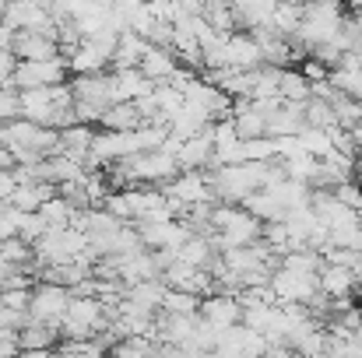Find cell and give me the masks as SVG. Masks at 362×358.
Here are the masks:
<instances>
[{
	"instance_id": "cell-11",
	"label": "cell",
	"mask_w": 362,
	"mask_h": 358,
	"mask_svg": "<svg viewBox=\"0 0 362 358\" xmlns=\"http://www.w3.org/2000/svg\"><path fill=\"white\" fill-rule=\"evenodd\" d=\"M306 130V102H274L267 113V137H299Z\"/></svg>"
},
{
	"instance_id": "cell-7",
	"label": "cell",
	"mask_w": 362,
	"mask_h": 358,
	"mask_svg": "<svg viewBox=\"0 0 362 358\" xmlns=\"http://www.w3.org/2000/svg\"><path fill=\"white\" fill-rule=\"evenodd\" d=\"M162 190H165V197L176 204L180 215L190 211V208H201V204H215V190H211L208 172H194V169H187V172H180L176 179H169Z\"/></svg>"
},
{
	"instance_id": "cell-5",
	"label": "cell",
	"mask_w": 362,
	"mask_h": 358,
	"mask_svg": "<svg viewBox=\"0 0 362 358\" xmlns=\"http://www.w3.org/2000/svg\"><path fill=\"white\" fill-rule=\"evenodd\" d=\"M67 56H53V60H18L11 81L18 92H28V88H53V85H67Z\"/></svg>"
},
{
	"instance_id": "cell-17",
	"label": "cell",
	"mask_w": 362,
	"mask_h": 358,
	"mask_svg": "<svg viewBox=\"0 0 362 358\" xmlns=\"http://www.w3.org/2000/svg\"><path fill=\"white\" fill-rule=\"evenodd\" d=\"M176 71H180L176 53H173V49H162V46H151V49L144 53V60H141V74L151 78L155 85H165Z\"/></svg>"
},
{
	"instance_id": "cell-33",
	"label": "cell",
	"mask_w": 362,
	"mask_h": 358,
	"mask_svg": "<svg viewBox=\"0 0 362 358\" xmlns=\"http://www.w3.org/2000/svg\"><path fill=\"white\" fill-rule=\"evenodd\" d=\"M0 144H4V130H0Z\"/></svg>"
},
{
	"instance_id": "cell-27",
	"label": "cell",
	"mask_w": 362,
	"mask_h": 358,
	"mask_svg": "<svg viewBox=\"0 0 362 358\" xmlns=\"http://www.w3.org/2000/svg\"><path fill=\"white\" fill-rule=\"evenodd\" d=\"M14 190H18V176H14V169H0V201H11Z\"/></svg>"
},
{
	"instance_id": "cell-32",
	"label": "cell",
	"mask_w": 362,
	"mask_h": 358,
	"mask_svg": "<svg viewBox=\"0 0 362 358\" xmlns=\"http://www.w3.org/2000/svg\"><path fill=\"white\" fill-rule=\"evenodd\" d=\"M4 7H7V0H0V18H4Z\"/></svg>"
},
{
	"instance_id": "cell-16",
	"label": "cell",
	"mask_w": 362,
	"mask_h": 358,
	"mask_svg": "<svg viewBox=\"0 0 362 358\" xmlns=\"http://www.w3.org/2000/svg\"><path fill=\"white\" fill-rule=\"evenodd\" d=\"M92 144H95V130L88 123H74V126H64L60 130V148L57 155H67L74 162H81L88 169V158H92Z\"/></svg>"
},
{
	"instance_id": "cell-10",
	"label": "cell",
	"mask_w": 362,
	"mask_h": 358,
	"mask_svg": "<svg viewBox=\"0 0 362 358\" xmlns=\"http://www.w3.org/2000/svg\"><path fill=\"white\" fill-rule=\"evenodd\" d=\"M317 285H320V295L331 299V302H345L356 288H359V270L356 267H341V263H327L320 267L317 274Z\"/></svg>"
},
{
	"instance_id": "cell-8",
	"label": "cell",
	"mask_w": 362,
	"mask_h": 358,
	"mask_svg": "<svg viewBox=\"0 0 362 358\" xmlns=\"http://www.w3.org/2000/svg\"><path fill=\"white\" fill-rule=\"evenodd\" d=\"M137 232H141V242L148 246V249H155V253H176L183 242L190 236H197L183 218H165V222H144V225H137Z\"/></svg>"
},
{
	"instance_id": "cell-34",
	"label": "cell",
	"mask_w": 362,
	"mask_h": 358,
	"mask_svg": "<svg viewBox=\"0 0 362 358\" xmlns=\"http://www.w3.org/2000/svg\"><path fill=\"white\" fill-rule=\"evenodd\" d=\"M0 330H4V327H0Z\"/></svg>"
},
{
	"instance_id": "cell-9",
	"label": "cell",
	"mask_w": 362,
	"mask_h": 358,
	"mask_svg": "<svg viewBox=\"0 0 362 358\" xmlns=\"http://www.w3.org/2000/svg\"><path fill=\"white\" fill-rule=\"evenodd\" d=\"M204 323H211V327H218V330H229V327H236L243 323V302L236 292H211V295H204L201 299V313H197Z\"/></svg>"
},
{
	"instance_id": "cell-31",
	"label": "cell",
	"mask_w": 362,
	"mask_h": 358,
	"mask_svg": "<svg viewBox=\"0 0 362 358\" xmlns=\"http://www.w3.org/2000/svg\"><path fill=\"white\" fill-rule=\"evenodd\" d=\"M352 141H356V151L362 155V123L359 126H352Z\"/></svg>"
},
{
	"instance_id": "cell-15",
	"label": "cell",
	"mask_w": 362,
	"mask_h": 358,
	"mask_svg": "<svg viewBox=\"0 0 362 358\" xmlns=\"http://www.w3.org/2000/svg\"><path fill=\"white\" fill-rule=\"evenodd\" d=\"M113 78V92H117V102H141L148 95H155V81L141 74V67H123V71H110Z\"/></svg>"
},
{
	"instance_id": "cell-25",
	"label": "cell",
	"mask_w": 362,
	"mask_h": 358,
	"mask_svg": "<svg viewBox=\"0 0 362 358\" xmlns=\"http://www.w3.org/2000/svg\"><path fill=\"white\" fill-rule=\"evenodd\" d=\"M11 119H21V95H18V88H4L0 92V126L11 123Z\"/></svg>"
},
{
	"instance_id": "cell-28",
	"label": "cell",
	"mask_w": 362,
	"mask_h": 358,
	"mask_svg": "<svg viewBox=\"0 0 362 358\" xmlns=\"http://www.w3.org/2000/svg\"><path fill=\"white\" fill-rule=\"evenodd\" d=\"M14 67H18L14 53L11 49H0V74H14Z\"/></svg>"
},
{
	"instance_id": "cell-23",
	"label": "cell",
	"mask_w": 362,
	"mask_h": 358,
	"mask_svg": "<svg viewBox=\"0 0 362 358\" xmlns=\"http://www.w3.org/2000/svg\"><path fill=\"white\" fill-rule=\"evenodd\" d=\"M201 299H204V295H197V292L169 288L162 309H165V313H180V316H197V313H201Z\"/></svg>"
},
{
	"instance_id": "cell-26",
	"label": "cell",
	"mask_w": 362,
	"mask_h": 358,
	"mask_svg": "<svg viewBox=\"0 0 362 358\" xmlns=\"http://www.w3.org/2000/svg\"><path fill=\"white\" fill-rule=\"evenodd\" d=\"M303 78H306L310 85H320V81H327V78H331V67H324L320 60H313V56H310V60L303 64Z\"/></svg>"
},
{
	"instance_id": "cell-13",
	"label": "cell",
	"mask_w": 362,
	"mask_h": 358,
	"mask_svg": "<svg viewBox=\"0 0 362 358\" xmlns=\"http://www.w3.org/2000/svg\"><path fill=\"white\" fill-rule=\"evenodd\" d=\"M71 71L81 78V74H106V67H113V49L95 42V39H85L71 56H67Z\"/></svg>"
},
{
	"instance_id": "cell-2",
	"label": "cell",
	"mask_w": 362,
	"mask_h": 358,
	"mask_svg": "<svg viewBox=\"0 0 362 358\" xmlns=\"http://www.w3.org/2000/svg\"><path fill=\"white\" fill-rule=\"evenodd\" d=\"M71 92H74L78 123H88V126L99 123L110 106H117V92H113V78L110 74H81V78H74Z\"/></svg>"
},
{
	"instance_id": "cell-4",
	"label": "cell",
	"mask_w": 362,
	"mask_h": 358,
	"mask_svg": "<svg viewBox=\"0 0 362 358\" xmlns=\"http://www.w3.org/2000/svg\"><path fill=\"white\" fill-rule=\"evenodd\" d=\"M204 67H208V71H211V67H226V71H257V67H264L260 42H257L250 32H233V35H226L222 49H218Z\"/></svg>"
},
{
	"instance_id": "cell-6",
	"label": "cell",
	"mask_w": 362,
	"mask_h": 358,
	"mask_svg": "<svg viewBox=\"0 0 362 358\" xmlns=\"http://www.w3.org/2000/svg\"><path fill=\"white\" fill-rule=\"evenodd\" d=\"M71 299H74L71 288L53 285V281H42V285L32 288L28 316H32L35 323H46V327H57V330H60V323H64V316H67V309H71Z\"/></svg>"
},
{
	"instance_id": "cell-19",
	"label": "cell",
	"mask_w": 362,
	"mask_h": 358,
	"mask_svg": "<svg viewBox=\"0 0 362 358\" xmlns=\"http://www.w3.org/2000/svg\"><path fill=\"white\" fill-rule=\"evenodd\" d=\"M57 341H60V330H57V327H46V323H35V320L18 330L21 352H49Z\"/></svg>"
},
{
	"instance_id": "cell-14",
	"label": "cell",
	"mask_w": 362,
	"mask_h": 358,
	"mask_svg": "<svg viewBox=\"0 0 362 358\" xmlns=\"http://www.w3.org/2000/svg\"><path fill=\"white\" fill-rule=\"evenodd\" d=\"M176 158H180V169H183V172H187V169H194V172H211V169H215V141H211V126H208L204 133L183 141V148H180Z\"/></svg>"
},
{
	"instance_id": "cell-12",
	"label": "cell",
	"mask_w": 362,
	"mask_h": 358,
	"mask_svg": "<svg viewBox=\"0 0 362 358\" xmlns=\"http://www.w3.org/2000/svg\"><path fill=\"white\" fill-rule=\"evenodd\" d=\"M11 53H14V60H53V56H64L60 42L53 35H46V32H14Z\"/></svg>"
},
{
	"instance_id": "cell-1",
	"label": "cell",
	"mask_w": 362,
	"mask_h": 358,
	"mask_svg": "<svg viewBox=\"0 0 362 358\" xmlns=\"http://www.w3.org/2000/svg\"><path fill=\"white\" fill-rule=\"evenodd\" d=\"M211 232L218 249H236V246H253L264 239V222L253 218L246 208L236 204H215L211 208Z\"/></svg>"
},
{
	"instance_id": "cell-30",
	"label": "cell",
	"mask_w": 362,
	"mask_h": 358,
	"mask_svg": "<svg viewBox=\"0 0 362 358\" xmlns=\"http://www.w3.org/2000/svg\"><path fill=\"white\" fill-rule=\"evenodd\" d=\"M18 162H14V151L7 148V144H0V169H14Z\"/></svg>"
},
{
	"instance_id": "cell-20",
	"label": "cell",
	"mask_w": 362,
	"mask_h": 358,
	"mask_svg": "<svg viewBox=\"0 0 362 358\" xmlns=\"http://www.w3.org/2000/svg\"><path fill=\"white\" fill-rule=\"evenodd\" d=\"M99 123H103V130H137V126H144V117L134 102H117L103 113Z\"/></svg>"
},
{
	"instance_id": "cell-29",
	"label": "cell",
	"mask_w": 362,
	"mask_h": 358,
	"mask_svg": "<svg viewBox=\"0 0 362 358\" xmlns=\"http://www.w3.org/2000/svg\"><path fill=\"white\" fill-rule=\"evenodd\" d=\"M11 42H14V28L0 21V49H11Z\"/></svg>"
},
{
	"instance_id": "cell-18",
	"label": "cell",
	"mask_w": 362,
	"mask_h": 358,
	"mask_svg": "<svg viewBox=\"0 0 362 358\" xmlns=\"http://www.w3.org/2000/svg\"><path fill=\"white\" fill-rule=\"evenodd\" d=\"M151 49V42L137 32H123L120 35V46L113 53V71H123V67H141L144 53Z\"/></svg>"
},
{
	"instance_id": "cell-3",
	"label": "cell",
	"mask_w": 362,
	"mask_h": 358,
	"mask_svg": "<svg viewBox=\"0 0 362 358\" xmlns=\"http://www.w3.org/2000/svg\"><path fill=\"white\" fill-rule=\"evenodd\" d=\"M267 288L274 292V299L281 302V306H317L324 295H320V285H317V274H303V270H288V267H274V274H271V281H267Z\"/></svg>"
},
{
	"instance_id": "cell-21",
	"label": "cell",
	"mask_w": 362,
	"mask_h": 358,
	"mask_svg": "<svg viewBox=\"0 0 362 358\" xmlns=\"http://www.w3.org/2000/svg\"><path fill=\"white\" fill-rule=\"evenodd\" d=\"M278 95H281V102H310L313 99V85L303 78V71L285 67L281 81H278Z\"/></svg>"
},
{
	"instance_id": "cell-24",
	"label": "cell",
	"mask_w": 362,
	"mask_h": 358,
	"mask_svg": "<svg viewBox=\"0 0 362 358\" xmlns=\"http://www.w3.org/2000/svg\"><path fill=\"white\" fill-rule=\"evenodd\" d=\"M306 126H320V130H331V126H341L338 117H334V106L327 99H310L306 102Z\"/></svg>"
},
{
	"instance_id": "cell-22",
	"label": "cell",
	"mask_w": 362,
	"mask_h": 358,
	"mask_svg": "<svg viewBox=\"0 0 362 358\" xmlns=\"http://www.w3.org/2000/svg\"><path fill=\"white\" fill-rule=\"evenodd\" d=\"M299 148L306 151V155H313V158H331L334 155V141H331V130H320V126H306L303 133H299Z\"/></svg>"
}]
</instances>
